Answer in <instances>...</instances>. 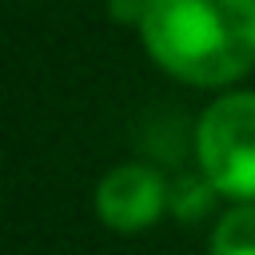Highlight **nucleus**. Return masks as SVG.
Here are the masks:
<instances>
[{"label":"nucleus","mask_w":255,"mask_h":255,"mask_svg":"<svg viewBox=\"0 0 255 255\" xmlns=\"http://www.w3.org/2000/svg\"><path fill=\"white\" fill-rule=\"evenodd\" d=\"M147 60L187 84L223 92L255 72V0H143Z\"/></svg>","instance_id":"f257e3e1"},{"label":"nucleus","mask_w":255,"mask_h":255,"mask_svg":"<svg viewBox=\"0 0 255 255\" xmlns=\"http://www.w3.org/2000/svg\"><path fill=\"white\" fill-rule=\"evenodd\" d=\"M199 175L227 203H255V92L223 88L195 120Z\"/></svg>","instance_id":"f03ea898"},{"label":"nucleus","mask_w":255,"mask_h":255,"mask_svg":"<svg viewBox=\"0 0 255 255\" xmlns=\"http://www.w3.org/2000/svg\"><path fill=\"white\" fill-rule=\"evenodd\" d=\"M171 179L151 163H116L96 183V215L116 235H139L167 211Z\"/></svg>","instance_id":"7ed1b4c3"},{"label":"nucleus","mask_w":255,"mask_h":255,"mask_svg":"<svg viewBox=\"0 0 255 255\" xmlns=\"http://www.w3.org/2000/svg\"><path fill=\"white\" fill-rule=\"evenodd\" d=\"M207 255H255V203H227L211 223Z\"/></svg>","instance_id":"20e7f679"},{"label":"nucleus","mask_w":255,"mask_h":255,"mask_svg":"<svg viewBox=\"0 0 255 255\" xmlns=\"http://www.w3.org/2000/svg\"><path fill=\"white\" fill-rule=\"evenodd\" d=\"M215 199H219V191L203 179V175H195V179H175L171 183V195H167V211L175 215V219H199V215H207L211 207H215Z\"/></svg>","instance_id":"39448f33"},{"label":"nucleus","mask_w":255,"mask_h":255,"mask_svg":"<svg viewBox=\"0 0 255 255\" xmlns=\"http://www.w3.org/2000/svg\"><path fill=\"white\" fill-rule=\"evenodd\" d=\"M108 16H112L116 24L139 28V20H143V0H108Z\"/></svg>","instance_id":"423d86ee"}]
</instances>
